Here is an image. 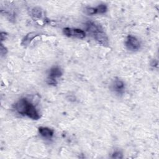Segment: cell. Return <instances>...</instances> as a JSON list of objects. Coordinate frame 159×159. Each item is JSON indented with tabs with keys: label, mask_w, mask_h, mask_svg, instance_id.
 <instances>
[{
	"label": "cell",
	"mask_w": 159,
	"mask_h": 159,
	"mask_svg": "<svg viewBox=\"0 0 159 159\" xmlns=\"http://www.w3.org/2000/svg\"><path fill=\"white\" fill-rule=\"evenodd\" d=\"M15 109L19 114L26 116L32 119L38 120L40 118L35 106L25 98L20 99L16 103Z\"/></svg>",
	"instance_id": "6da1fadb"
},
{
	"label": "cell",
	"mask_w": 159,
	"mask_h": 159,
	"mask_svg": "<svg viewBox=\"0 0 159 159\" xmlns=\"http://www.w3.org/2000/svg\"><path fill=\"white\" fill-rule=\"evenodd\" d=\"M86 29L98 43L103 46L109 45L108 37L99 24L93 21H88L86 23Z\"/></svg>",
	"instance_id": "7a4b0ae2"
},
{
	"label": "cell",
	"mask_w": 159,
	"mask_h": 159,
	"mask_svg": "<svg viewBox=\"0 0 159 159\" xmlns=\"http://www.w3.org/2000/svg\"><path fill=\"white\" fill-rule=\"evenodd\" d=\"M62 75L61 70L58 66L52 67L48 73V76L47 78V83L49 84L55 85L57 83V79L60 78Z\"/></svg>",
	"instance_id": "3957f363"
},
{
	"label": "cell",
	"mask_w": 159,
	"mask_h": 159,
	"mask_svg": "<svg viewBox=\"0 0 159 159\" xmlns=\"http://www.w3.org/2000/svg\"><path fill=\"white\" fill-rule=\"evenodd\" d=\"M63 32L67 37H76L78 39H83L86 35L83 30L77 28L66 27L63 29Z\"/></svg>",
	"instance_id": "277c9868"
},
{
	"label": "cell",
	"mask_w": 159,
	"mask_h": 159,
	"mask_svg": "<svg viewBox=\"0 0 159 159\" xmlns=\"http://www.w3.org/2000/svg\"><path fill=\"white\" fill-rule=\"evenodd\" d=\"M125 44L127 48L131 51L138 50L140 47V43L139 40L135 37L131 35H129L127 37Z\"/></svg>",
	"instance_id": "5b68a950"
},
{
	"label": "cell",
	"mask_w": 159,
	"mask_h": 159,
	"mask_svg": "<svg viewBox=\"0 0 159 159\" xmlns=\"http://www.w3.org/2000/svg\"><path fill=\"white\" fill-rule=\"evenodd\" d=\"M107 6L106 4H101L95 7H88L86 9L88 15H93L96 14H103L107 11Z\"/></svg>",
	"instance_id": "8992f818"
},
{
	"label": "cell",
	"mask_w": 159,
	"mask_h": 159,
	"mask_svg": "<svg viewBox=\"0 0 159 159\" xmlns=\"http://www.w3.org/2000/svg\"><path fill=\"white\" fill-rule=\"evenodd\" d=\"M112 89L118 94H122L125 89V84L120 79L116 78L112 83Z\"/></svg>",
	"instance_id": "52a82bcc"
},
{
	"label": "cell",
	"mask_w": 159,
	"mask_h": 159,
	"mask_svg": "<svg viewBox=\"0 0 159 159\" xmlns=\"http://www.w3.org/2000/svg\"><path fill=\"white\" fill-rule=\"evenodd\" d=\"M39 132L42 137L45 139H51L54 134L52 129L47 127H40L39 128Z\"/></svg>",
	"instance_id": "ba28073f"
},
{
	"label": "cell",
	"mask_w": 159,
	"mask_h": 159,
	"mask_svg": "<svg viewBox=\"0 0 159 159\" xmlns=\"http://www.w3.org/2000/svg\"><path fill=\"white\" fill-rule=\"evenodd\" d=\"M30 16L34 19H42L43 17L42 9L39 7H34L30 10Z\"/></svg>",
	"instance_id": "9c48e42d"
},
{
	"label": "cell",
	"mask_w": 159,
	"mask_h": 159,
	"mask_svg": "<svg viewBox=\"0 0 159 159\" xmlns=\"http://www.w3.org/2000/svg\"><path fill=\"white\" fill-rule=\"evenodd\" d=\"M39 35V34H37V32H30L28 34H27L25 37L23 39L22 42V44L24 45H29L30 42L32 41V40L36 36H37Z\"/></svg>",
	"instance_id": "30bf717a"
},
{
	"label": "cell",
	"mask_w": 159,
	"mask_h": 159,
	"mask_svg": "<svg viewBox=\"0 0 159 159\" xmlns=\"http://www.w3.org/2000/svg\"><path fill=\"white\" fill-rule=\"evenodd\" d=\"M123 157L122 154L119 151H116L113 153L112 155V158H122Z\"/></svg>",
	"instance_id": "8fae6325"
},
{
	"label": "cell",
	"mask_w": 159,
	"mask_h": 159,
	"mask_svg": "<svg viewBox=\"0 0 159 159\" xmlns=\"http://www.w3.org/2000/svg\"><path fill=\"white\" fill-rule=\"evenodd\" d=\"M0 52H1V56L4 55H6V53L7 52V48L3 46V44H1V50H0Z\"/></svg>",
	"instance_id": "7c38bea8"
},
{
	"label": "cell",
	"mask_w": 159,
	"mask_h": 159,
	"mask_svg": "<svg viewBox=\"0 0 159 159\" xmlns=\"http://www.w3.org/2000/svg\"><path fill=\"white\" fill-rule=\"evenodd\" d=\"M6 36H7V34L5 33V32H2L1 33V40L2 41L3 40H4V39H6Z\"/></svg>",
	"instance_id": "4fadbf2b"
}]
</instances>
